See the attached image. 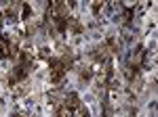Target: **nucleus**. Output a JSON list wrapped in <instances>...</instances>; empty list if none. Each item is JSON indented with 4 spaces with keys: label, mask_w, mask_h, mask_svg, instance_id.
<instances>
[{
    "label": "nucleus",
    "mask_w": 158,
    "mask_h": 117,
    "mask_svg": "<svg viewBox=\"0 0 158 117\" xmlns=\"http://www.w3.org/2000/svg\"><path fill=\"white\" fill-rule=\"evenodd\" d=\"M65 107H68V109H78V107H80V98H78L76 92H70L65 96Z\"/></svg>",
    "instance_id": "f257e3e1"
},
{
    "label": "nucleus",
    "mask_w": 158,
    "mask_h": 117,
    "mask_svg": "<svg viewBox=\"0 0 158 117\" xmlns=\"http://www.w3.org/2000/svg\"><path fill=\"white\" fill-rule=\"evenodd\" d=\"M80 80H91V71L82 69V71H80Z\"/></svg>",
    "instance_id": "f03ea898"
},
{
    "label": "nucleus",
    "mask_w": 158,
    "mask_h": 117,
    "mask_svg": "<svg viewBox=\"0 0 158 117\" xmlns=\"http://www.w3.org/2000/svg\"><path fill=\"white\" fill-rule=\"evenodd\" d=\"M30 13H32L30 4H23V19H27V17H30Z\"/></svg>",
    "instance_id": "7ed1b4c3"
}]
</instances>
